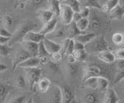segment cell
Returning <instances> with one entry per match:
<instances>
[{
	"instance_id": "obj_38",
	"label": "cell",
	"mask_w": 124,
	"mask_h": 103,
	"mask_svg": "<svg viewBox=\"0 0 124 103\" xmlns=\"http://www.w3.org/2000/svg\"><path fill=\"white\" fill-rule=\"evenodd\" d=\"M85 101L88 103H96L99 102V98L95 93L89 92L85 96Z\"/></svg>"
},
{
	"instance_id": "obj_51",
	"label": "cell",
	"mask_w": 124,
	"mask_h": 103,
	"mask_svg": "<svg viewBox=\"0 0 124 103\" xmlns=\"http://www.w3.org/2000/svg\"><path fill=\"white\" fill-rule=\"evenodd\" d=\"M11 39L10 37H6L0 36V44H7L9 42V41Z\"/></svg>"
},
{
	"instance_id": "obj_50",
	"label": "cell",
	"mask_w": 124,
	"mask_h": 103,
	"mask_svg": "<svg viewBox=\"0 0 124 103\" xmlns=\"http://www.w3.org/2000/svg\"><path fill=\"white\" fill-rule=\"evenodd\" d=\"M82 49H85V45L75 40V50H82Z\"/></svg>"
},
{
	"instance_id": "obj_43",
	"label": "cell",
	"mask_w": 124,
	"mask_h": 103,
	"mask_svg": "<svg viewBox=\"0 0 124 103\" xmlns=\"http://www.w3.org/2000/svg\"><path fill=\"white\" fill-rule=\"evenodd\" d=\"M48 66L50 71L54 72V73H57V72H60V66L58 63L53 62L51 61H50V62H48Z\"/></svg>"
},
{
	"instance_id": "obj_7",
	"label": "cell",
	"mask_w": 124,
	"mask_h": 103,
	"mask_svg": "<svg viewBox=\"0 0 124 103\" xmlns=\"http://www.w3.org/2000/svg\"><path fill=\"white\" fill-rule=\"evenodd\" d=\"M61 89L62 91V102L70 103L75 102V95L71 87L67 85H63L61 86Z\"/></svg>"
},
{
	"instance_id": "obj_10",
	"label": "cell",
	"mask_w": 124,
	"mask_h": 103,
	"mask_svg": "<svg viewBox=\"0 0 124 103\" xmlns=\"http://www.w3.org/2000/svg\"><path fill=\"white\" fill-rule=\"evenodd\" d=\"M43 42H44L45 48H46L47 52L50 53V55L54 52H61V44H58L56 42L53 41L52 39H49L47 37H46Z\"/></svg>"
},
{
	"instance_id": "obj_46",
	"label": "cell",
	"mask_w": 124,
	"mask_h": 103,
	"mask_svg": "<svg viewBox=\"0 0 124 103\" xmlns=\"http://www.w3.org/2000/svg\"><path fill=\"white\" fill-rule=\"evenodd\" d=\"M116 59H124V48H119L114 52Z\"/></svg>"
},
{
	"instance_id": "obj_45",
	"label": "cell",
	"mask_w": 124,
	"mask_h": 103,
	"mask_svg": "<svg viewBox=\"0 0 124 103\" xmlns=\"http://www.w3.org/2000/svg\"><path fill=\"white\" fill-rule=\"evenodd\" d=\"M29 0H15L16 6L15 8H19V9H23L26 7V2Z\"/></svg>"
},
{
	"instance_id": "obj_37",
	"label": "cell",
	"mask_w": 124,
	"mask_h": 103,
	"mask_svg": "<svg viewBox=\"0 0 124 103\" xmlns=\"http://www.w3.org/2000/svg\"><path fill=\"white\" fill-rule=\"evenodd\" d=\"M78 66L75 62H68V72L71 76H75L78 72Z\"/></svg>"
},
{
	"instance_id": "obj_26",
	"label": "cell",
	"mask_w": 124,
	"mask_h": 103,
	"mask_svg": "<svg viewBox=\"0 0 124 103\" xmlns=\"http://www.w3.org/2000/svg\"><path fill=\"white\" fill-rule=\"evenodd\" d=\"M112 42L116 45L120 46L124 43V33L122 32H116L112 36Z\"/></svg>"
},
{
	"instance_id": "obj_11",
	"label": "cell",
	"mask_w": 124,
	"mask_h": 103,
	"mask_svg": "<svg viewBox=\"0 0 124 103\" xmlns=\"http://www.w3.org/2000/svg\"><path fill=\"white\" fill-rule=\"evenodd\" d=\"M40 59L38 56H31L25 61H23V62L19 63L18 65L17 68H31V67H39L40 66Z\"/></svg>"
},
{
	"instance_id": "obj_8",
	"label": "cell",
	"mask_w": 124,
	"mask_h": 103,
	"mask_svg": "<svg viewBox=\"0 0 124 103\" xmlns=\"http://www.w3.org/2000/svg\"><path fill=\"white\" fill-rule=\"evenodd\" d=\"M97 57H98V59L100 61H102V62L106 63V64L113 63L116 60L114 53L108 51V49L107 50H104V51L98 52L97 53Z\"/></svg>"
},
{
	"instance_id": "obj_42",
	"label": "cell",
	"mask_w": 124,
	"mask_h": 103,
	"mask_svg": "<svg viewBox=\"0 0 124 103\" xmlns=\"http://www.w3.org/2000/svg\"><path fill=\"white\" fill-rule=\"evenodd\" d=\"M16 86L19 89H23L26 88V79L23 75H19L16 80Z\"/></svg>"
},
{
	"instance_id": "obj_13",
	"label": "cell",
	"mask_w": 124,
	"mask_h": 103,
	"mask_svg": "<svg viewBox=\"0 0 124 103\" xmlns=\"http://www.w3.org/2000/svg\"><path fill=\"white\" fill-rule=\"evenodd\" d=\"M50 102L61 103L62 102V91L61 86H54L51 89L49 95Z\"/></svg>"
},
{
	"instance_id": "obj_48",
	"label": "cell",
	"mask_w": 124,
	"mask_h": 103,
	"mask_svg": "<svg viewBox=\"0 0 124 103\" xmlns=\"http://www.w3.org/2000/svg\"><path fill=\"white\" fill-rule=\"evenodd\" d=\"M26 100V96L25 95H20V96H17L13 98H12L10 101H9V102H13V103H22L24 102Z\"/></svg>"
},
{
	"instance_id": "obj_24",
	"label": "cell",
	"mask_w": 124,
	"mask_h": 103,
	"mask_svg": "<svg viewBox=\"0 0 124 103\" xmlns=\"http://www.w3.org/2000/svg\"><path fill=\"white\" fill-rule=\"evenodd\" d=\"M82 85L89 89L95 90L99 89L98 85V77H91L82 82Z\"/></svg>"
},
{
	"instance_id": "obj_17",
	"label": "cell",
	"mask_w": 124,
	"mask_h": 103,
	"mask_svg": "<svg viewBox=\"0 0 124 103\" xmlns=\"http://www.w3.org/2000/svg\"><path fill=\"white\" fill-rule=\"evenodd\" d=\"M46 38V36L44 34L40 33V32H35V31H30L25 36L23 40H28L34 42H40L41 41H44Z\"/></svg>"
},
{
	"instance_id": "obj_25",
	"label": "cell",
	"mask_w": 124,
	"mask_h": 103,
	"mask_svg": "<svg viewBox=\"0 0 124 103\" xmlns=\"http://www.w3.org/2000/svg\"><path fill=\"white\" fill-rule=\"evenodd\" d=\"M73 55L75 57L77 61L80 62H85L88 59V52L86 49H82V50H75L72 52Z\"/></svg>"
},
{
	"instance_id": "obj_15",
	"label": "cell",
	"mask_w": 124,
	"mask_h": 103,
	"mask_svg": "<svg viewBox=\"0 0 124 103\" xmlns=\"http://www.w3.org/2000/svg\"><path fill=\"white\" fill-rule=\"evenodd\" d=\"M120 98H119L117 93L116 92L113 88H108L106 90V95L104 98L105 103H119Z\"/></svg>"
},
{
	"instance_id": "obj_41",
	"label": "cell",
	"mask_w": 124,
	"mask_h": 103,
	"mask_svg": "<svg viewBox=\"0 0 124 103\" xmlns=\"http://www.w3.org/2000/svg\"><path fill=\"white\" fill-rule=\"evenodd\" d=\"M62 55L61 52H54L52 54L50 55V61L53 62H56V63H59L61 59H62Z\"/></svg>"
},
{
	"instance_id": "obj_36",
	"label": "cell",
	"mask_w": 124,
	"mask_h": 103,
	"mask_svg": "<svg viewBox=\"0 0 124 103\" xmlns=\"http://www.w3.org/2000/svg\"><path fill=\"white\" fill-rule=\"evenodd\" d=\"M116 69L117 70H116V78H115L113 83H112L113 85L124 79V68H116Z\"/></svg>"
},
{
	"instance_id": "obj_5",
	"label": "cell",
	"mask_w": 124,
	"mask_h": 103,
	"mask_svg": "<svg viewBox=\"0 0 124 103\" xmlns=\"http://www.w3.org/2000/svg\"><path fill=\"white\" fill-rule=\"evenodd\" d=\"M31 56H34L31 54L30 52H29L27 50L21 46L20 48H18V50L15 55V59L13 60V72H15L16 68L18 67V65L19 63L23 62V61H25L28 58Z\"/></svg>"
},
{
	"instance_id": "obj_29",
	"label": "cell",
	"mask_w": 124,
	"mask_h": 103,
	"mask_svg": "<svg viewBox=\"0 0 124 103\" xmlns=\"http://www.w3.org/2000/svg\"><path fill=\"white\" fill-rule=\"evenodd\" d=\"M76 25L81 32H85L88 29L89 20L88 19V18H81V19L76 22Z\"/></svg>"
},
{
	"instance_id": "obj_57",
	"label": "cell",
	"mask_w": 124,
	"mask_h": 103,
	"mask_svg": "<svg viewBox=\"0 0 124 103\" xmlns=\"http://www.w3.org/2000/svg\"><path fill=\"white\" fill-rule=\"evenodd\" d=\"M121 1H122V2L123 3V4H124V0H121Z\"/></svg>"
},
{
	"instance_id": "obj_55",
	"label": "cell",
	"mask_w": 124,
	"mask_h": 103,
	"mask_svg": "<svg viewBox=\"0 0 124 103\" xmlns=\"http://www.w3.org/2000/svg\"><path fill=\"white\" fill-rule=\"evenodd\" d=\"M99 1L100 2V3H102V4H104V3L106 2V1H108V0H99Z\"/></svg>"
},
{
	"instance_id": "obj_44",
	"label": "cell",
	"mask_w": 124,
	"mask_h": 103,
	"mask_svg": "<svg viewBox=\"0 0 124 103\" xmlns=\"http://www.w3.org/2000/svg\"><path fill=\"white\" fill-rule=\"evenodd\" d=\"M74 51H75V39L71 38V41H70V43L68 45V47L67 48V50H66L65 54L67 55H70V54H71Z\"/></svg>"
},
{
	"instance_id": "obj_35",
	"label": "cell",
	"mask_w": 124,
	"mask_h": 103,
	"mask_svg": "<svg viewBox=\"0 0 124 103\" xmlns=\"http://www.w3.org/2000/svg\"><path fill=\"white\" fill-rule=\"evenodd\" d=\"M85 6L88 7V8L97 9L99 10H101L102 9V5L99 0H87L86 3H85Z\"/></svg>"
},
{
	"instance_id": "obj_47",
	"label": "cell",
	"mask_w": 124,
	"mask_h": 103,
	"mask_svg": "<svg viewBox=\"0 0 124 103\" xmlns=\"http://www.w3.org/2000/svg\"><path fill=\"white\" fill-rule=\"evenodd\" d=\"M12 34L9 30H8L6 28H5L4 26H2L0 27V36H6V37H12Z\"/></svg>"
},
{
	"instance_id": "obj_9",
	"label": "cell",
	"mask_w": 124,
	"mask_h": 103,
	"mask_svg": "<svg viewBox=\"0 0 124 103\" xmlns=\"http://www.w3.org/2000/svg\"><path fill=\"white\" fill-rule=\"evenodd\" d=\"M63 23L59 24L57 23L55 29L52 32L47 34L46 36H51L52 38H56V39H65L66 35H68L67 32V29L64 27Z\"/></svg>"
},
{
	"instance_id": "obj_54",
	"label": "cell",
	"mask_w": 124,
	"mask_h": 103,
	"mask_svg": "<svg viewBox=\"0 0 124 103\" xmlns=\"http://www.w3.org/2000/svg\"><path fill=\"white\" fill-rule=\"evenodd\" d=\"M7 69H8V66H6V65L2 63V62H0V73L6 71Z\"/></svg>"
},
{
	"instance_id": "obj_56",
	"label": "cell",
	"mask_w": 124,
	"mask_h": 103,
	"mask_svg": "<svg viewBox=\"0 0 124 103\" xmlns=\"http://www.w3.org/2000/svg\"><path fill=\"white\" fill-rule=\"evenodd\" d=\"M58 1H60L61 3H64V2H65L66 1H67V0H58Z\"/></svg>"
},
{
	"instance_id": "obj_14",
	"label": "cell",
	"mask_w": 124,
	"mask_h": 103,
	"mask_svg": "<svg viewBox=\"0 0 124 103\" xmlns=\"http://www.w3.org/2000/svg\"><path fill=\"white\" fill-rule=\"evenodd\" d=\"M20 43H21V46H23L26 50L30 52L33 55L37 56L39 43L34 42H31V41H28V40H23Z\"/></svg>"
},
{
	"instance_id": "obj_23",
	"label": "cell",
	"mask_w": 124,
	"mask_h": 103,
	"mask_svg": "<svg viewBox=\"0 0 124 103\" xmlns=\"http://www.w3.org/2000/svg\"><path fill=\"white\" fill-rule=\"evenodd\" d=\"M120 0H108L104 4L102 5L101 11L104 12H109L112 9H113L116 6H117Z\"/></svg>"
},
{
	"instance_id": "obj_58",
	"label": "cell",
	"mask_w": 124,
	"mask_h": 103,
	"mask_svg": "<svg viewBox=\"0 0 124 103\" xmlns=\"http://www.w3.org/2000/svg\"><path fill=\"white\" fill-rule=\"evenodd\" d=\"M78 1H80V0H78Z\"/></svg>"
},
{
	"instance_id": "obj_19",
	"label": "cell",
	"mask_w": 124,
	"mask_h": 103,
	"mask_svg": "<svg viewBox=\"0 0 124 103\" xmlns=\"http://www.w3.org/2000/svg\"><path fill=\"white\" fill-rule=\"evenodd\" d=\"M96 37V35L94 32H87V33H83L81 32L80 35L77 36L76 37H75L74 39L76 41H78L80 42L83 43L84 45H86L88 43L90 42L91 41H92L93 39Z\"/></svg>"
},
{
	"instance_id": "obj_4",
	"label": "cell",
	"mask_w": 124,
	"mask_h": 103,
	"mask_svg": "<svg viewBox=\"0 0 124 103\" xmlns=\"http://www.w3.org/2000/svg\"><path fill=\"white\" fill-rule=\"evenodd\" d=\"M73 9L68 5L65 3H61V14L60 18L61 22L64 25H67L70 24L73 20V15H74Z\"/></svg>"
},
{
	"instance_id": "obj_6",
	"label": "cell",
	"mask_w": 124,
	"mask_h": 103,
	"mask_svg": "<svg viewBox=\"0 0 124 103\" xmlns=\"http://www.w3.org/2000/svg\"><path fill=\"white\" fill-rule=\"evenodd\" d=\"M102 70L97 65H90L85 68L82 75V82L91 77H98L102 75Z\"/></svg>"
},
{
	"instance_id": "obj_31",
	"label": "cell",
	"mask_w": 124,
	"mask_h": 103,
	"mask_svg": "<svg viewBox=\"0 0 124 103\" xmlns=\"http://www.w3.org/2000/svg\"><path fill=\"white\" fill-rule=\"evenodd\" d=\"M2 25L5 28H6L8 30H9L12 26L13 25V17H12L9 14H6L4 15L2 18Z\"/></svg>"
},
{
	"instance_id": "obj_30",
	"label": "cell",
	"mask_w": 124,
	"mask_h": 103,
	"mask_svg": "<svg viewBox=\"0 0 124 103\" xmlns=\"http://www.w3.org/2000/svg\"><path fill=\"white\" fill-rule=\"evenodd\" d=\"M101 26V21L100 19L96 16L92 17V19L89 21V25H88V29L90 31H95L100 28Z\"/></svg>"
},
{
	"instance_id": "obj_18",
	"label": "cell",
	"mask_w": 124,
	"mask_h": 103,
	"mask_svg": "<svg viewBox=\"0 0 124 103\" xmlns=\"http://www.w3.org/2000/svg\"><path fill=\"white\" fill-rule=\"evenodd\" d=\"M110 18L113 20H122L124 17V7L118 5L109 12Z\"/></svg>"
},
{
	"instance_id": "obj_34",
	"label": "cell",
	"mask_w": 124,
	"mask_h": 103,
	"mask_svg": "<svg viewBox=\"0 0 124 103\" xmlns=\"http://www.w3.org/2000/svg\"><path fill=\"white\" fill-rule=\"evenodd\" d=\"M64 3L68 5L73 9L74 12H80L81 11L80 2L79 1H78V0H67V1Z\"/></svg>"
},
{
	"instance_id": "obj_28",
	"label": "cell",
	"mask_w": 124,
	"mask_h": 103,
	"mask_svg": "<svg viewBox=\"0 0 124 103\" xmlns=\"http://www.w3.org/2000/svg\"><path fill=\"white\" fill-rule=\"evenodd\" d=\"M98 85L99 90L102 91H106L108 89V86H109V81L108 79L104 76H98Z\"/></svg>"
},
{
	"instance_id": "obj_40",
	"label": "cell",
	"mask_w": 124,
	"mask_h": 103,
	"mask_svg": "<svg viewBox=\"0 0 124 103\" xmlns=\"http://www.w3.org/2000/svg\"><path fill=\"white\" fill-rule=\"evenodd\" d=\"M71 38H65L63 40L61 41V52L62 55H65V52H66V50H67V48L68 47V45L70 43V41H71Z\"/></svg>"
},
{
	"instance_id": "obj_16",
	"label": "cell",
	"mask_w": 124,
	"mask_h": 103,
	"mask_svg": "<svg viewBox=\"0 0 124 103\" xmlns=\"http://www.w3.org/2000/svg\"><path fill=\"white\" fill-rule=\"evenodd\" d=\"M37 16L44 24L52 19L54 17V13L49 9H40L37 12Z\"/></svg>"
},
{
	"instance_id": "obj_3",
	"label": "cell",
	"mask_w": 124,
	"mask_h": 103,
	"mask_svg": "<svg viewBox=\"0 0 124 103\" xmlns=\"http://www.w3.org/2000/svg\"><path fill=\"white\" fill-rule=\"evenodd\" d=\"M88 49L92 52L98 53L99 52H102L104 50H107L108 48V45L106 40L105 39L103 36H99L95 38L92 41L88 43Z\"/></svg>"
},
{
	"instance_id": "obj_1",
	"label": "cell",
	"mask_w": 124,
	"mask_h": 103,
	"mask_svg": "<svg viewBox=\"0 0 124 103\" xmlns=\"http://www.w3.org/2000/svg\"><path fill=\"white\" fill-rule=\"evenodd\" d=\"M37 24L35 22L30 19H27L25 22H23L19 26L18 29L14 32L13 35H12L9 44L12 45L13 43L18 42H21L26 34L30 31H34L37 29Z\"/></svg>"
},
{
	"instance_id": "obj_53",
	"label": "cell",
	"mask_w": 124,
	"mask_h": 103,
	"mask_svg": "<svg viewBox=\"0 0 124 103\" xmlns=\"http://www.w3.org/2000/svg\"><path fill=\"white\" fill-rule=\"evenodd\" d=\"M76 59L75 57L73 55V54L71 53V54L70 55H68V62H76Z\"/></svg>"
},
{
	"instance_id": "obj_49",
	"label": "cell",
	"mask_w": 124,
	"mask_h": 103,
	"mask_svg": "<svg viewBox=\"0 0 124 103\" xmlns=\"http://www.w3.org/2000/svg\"><path fill=\"white\" fill-rule=\"evenodd\" d=\"M80 13L82 18H88L89 14H90V8H88L87 6L84 7L83 9H81Z\"/></svg>"
},
{
	"instance_id": "obj_2",
	"label": "cell",
	"mask_w": 124,
	"mask_h": 103,
	"mask_svg": "<svg viewBox=\"0 0 124 103\" xmlns=\"http://www.w3.org/2000/svg\"><path fill=\"white\" fill-rule=\"evenodd\" d=\"M24 71L26 72V78L29 82L30 90H33L35 85H37L39 80L41 79V68L39 67L25 68Z\"/></svg>"
},
{
	"instance_id": "obj_12",
	"label": "cell",
	"mask_w": 124,
	"mask_h": 103,
	"mask_svg": "<svg viewBox=\"0 0 124 103\" xmlns=\"http://www.w3.org/2000/svg\"><path fill=\"white\" fill-rule=\"evenodd\" d=\"M58 23V19L57 17H54L51 20H50L49 22H46L44 25H43L42 28L40 29V33L44 34V35L46 36L47 34L52 32L54 29H55L56 26Z\"/></svg>"
},
{
	"instance_id": "obj_27",
	"label": "cell",
	"mask_w": 124,
	"mask_h": 103,
	"mask_svg": "<svg viewBox=\"0 0 124 103\" xmlns=\"http://www.w3.org/2000/svg\"><path fill=\"white\" fill-rule=\"evenodd\" d=\"M10 88L7 84L0 82V102H4L9 92Z\"/></svg>"
},
{
	"instance_id": "obj_22",
	"label": "cell",
	"mask_w": 124,
	"mask_h": 103,
	"mask_svg": "<svg viewBox=\"0 0 124 103\" xmlns=\"http://www.w3.org/2000/svg\"><path fill=\"white\" fill-rule=\"evenodd\" d=\"M37 88L39 91L41 93H45L47 91V90L50 89V85H51V82L50 81L46 78H41L39 82H37Z\"/></svg>"
},
{
	"instance_id": "obj_32",
	"label": "cell",
	"mask_w": 124,
	"mask_h": 103,
	"mask_svg": "<svg viewBox=\"0 0 124 103\" xmlns=\"http://www.w3.org/2000/svg\"><path fill=\"white\" fill-rule=\"evenodd\" d=\"M37 56L39 58H41V57H50V53L47 52L46 48H45V45L43 41H41L40 42H39Z\"/></svg>"
},
{
	"instance_id": "obj_52",
	"label": "cell",
	"mask_w": 124,
	"mask_h": 103,
	"mask_svg": "<svg viewBox=\"0 0 124 103\" xmlns=\"http://www.w3.org/2000/svg\"><path fill=\"white\" fill-rule=\"evenodd\" d=\"M82 18L81 17V15L80 13V12H74V15H73V20L74 22H78L79 19H81V18Z\"/></svg>"
},
{
	"instance_id": "obj_21",
	"label": "cell",
	"mask_w": 124,
	"mask_h": 103,
	"mask_svg": "<svg viewBox=\"0 0 124 103\" xmlns=\"http://www.w3.org/2000/svg\"><path fill=\"white\" fill-rule=\"evenodd\" d=\"M66 26H67L66 29H67V32H68V35L69 38H73L74 39L75 37L80 35L81 33V32L78 29V28L75 22L72 21L71 23L67 25Z\"/></svg>"
},
{
	"instance_id": "obj_39",
	"label": "cell",
	"mask_w": 124,
	"mask_h": 103,
	"mask_svg": "<svg viewBox=\"0 0 124 103\" xmlns=\"http://www.w3.org/2000/svg\"><path fill=\"white\" fill-rule=\"evenodd\" d=\"M47 0H29L28 2H26V5H29L30 7H32V8H38V7H40L41 6L44 5V3Z\"/></svg>"
},
{
	"instance_id": "obj_20",
	"label": "cell",
	"mask_w": 124,
	"mask_h": 103,
	"mask_svg": "<svg viewBox=\"0 0 124 103\" xmlns=\"http://www.w3.org/2000/svg\"><path fill=\"white\" fill-rule=\"evenodd\" d=\"M61 2L58 0H47L46 6L49 10L54 13L56 16H60L61 14Z\"/></svg>"
},
{
	"instance_id": "obj_33",
	"label": "cell",
	"mask_w": 124,
	"mask_h": 103,
	"mask_svg": "<svg viewBox=\"0 0 124 103\" xmlns=\"http://www.w3.org/2000/svg\"><path fill=\"white\" fill-rule=\"evenodd\" d=\"M13 51V48L9 46V44H0V56H7Z\"/></svg>"
}]
</instances>
